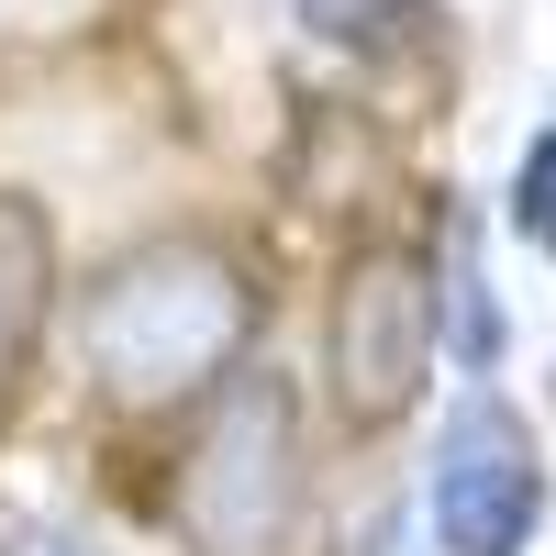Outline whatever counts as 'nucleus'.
Listing matches in <instances>:
<instances>
[{
	"label": "nucleus",
	"mask_w": 556,
	"mask_h": 556,
	"mask_svg": "<svg viewBox=\"0 0 556 556\" xmlns=\"http://www.w3.org/2000/svg\"><path fill=\"white\" fill-rule=\"evenodd\" d=\"M245 334H256V278L212 235H156V245L112 256L101 290H89V312H78L89 379H101L112 401H134V412L235 379Z\"/></svg>",
	"instance_id": "1"
},
{
	"label": "nucleus",
	"mask_w": 556,
	"mask_h": 556,
	"mask_svg": "<svg viewBox=\"0 0 556 556\" xmlns=\"http://www.w3.org/2000/svg\"><path fill=\"white\" fill-rule=\"evenodd\" d=\"M178 545L190 556H278L301 523V390L245 367L178 456Z\"/></svg>",
	"instance_id": "2"
},
{
	"label": "nucleus",
	"mask_w": 556,
	"mask_h": 556,
	"mask_svg": "<svg viewBox=\"0 0 556 556\" xmlns=\"http://www.w3.org/2000/svg\"><path fill=\"white\" fill-rule=\"evenodd\" d=\"M445 290L412 245H367L334 278V312H323V367H334V412L345 424H401L412 390H424Z\"/></svg>",
	"instance_id": "3"
},
{
	"label": "nucleus",
	"mask_w": 556,
	"mask_h": 556,
	"mask_svg": "<svg viewBox=\"0 0 556 556\" xmlns=\"http://www.w3.org/2000/svg\"><path fill=\"white\" fill-rule=\"evenodd\" d=\"M434 545L445 556H523L534 523H545V468H534V434L513 401H456L445 434H434Z\"/></svg>",
	"instance_id": "4"
},
{
	"label": "nucleus",
	"mask_w": 556,
	"mask_h": 556,
	"mask_svg": "<svg viewBox=\"0 0 556 556\" xmlns=\"http://www.w3.org/2000/svg\"><path fill=\"white\" fill-rule=\"evenodd\" d=\"M45 290H56V245H45V212L0 190V379L34 356L45 334Z\"/></svg>",
	"instance_id": "5"
},
{
	"label": "nucleus",
	"mask_w": 556,
	"mask_h": 556,
	"mask_svg": "<svg viewBox=\"0 0 556 556\" xmlns=\"http://www.w3.org/2000/svg\"><path fill=\"white\" fill-rule=\"evenodd\" d=\"M513 235H523V245H545V256H556V123H545V134H534V156H523V167H513Z\"/></svg>",
	"instance_id": "6"
},
{
	"label": "nucleus",
	"mask_w": 556,
	"mask_h": 556,
	"mask_svg": "<svg viewBox=\"0 0 556 556\" xmlns=\"http://www.w3.org/2000/svg\"><path fill=\"white\" fill-rule=\"evenodd\" d=\"M0 556H89V545L56 534V523H12V534H0Z\"/></svg>",
	"instance_id": "7"
}]
</instances>
